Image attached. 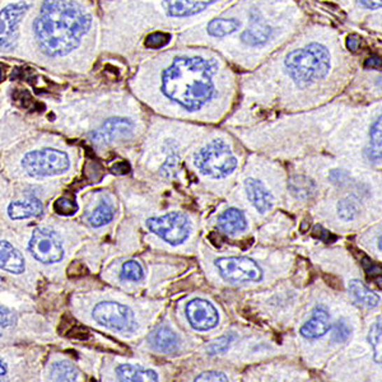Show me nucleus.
Returning <instances> with one entry per match:
<instances>
[{
    "label": "nucleus",
    "instance_id": "30",
    "mask_svg": "<svg viewBox=\"0 0 382 382\" xmlns=\"http://www.w3.org/2000/svg\"><path fill=\"white\" fill-rule=\"evenodd\" d=\"M143 276H144V271H143V268L139 262L130 260V262H125L121 268V278L122 279L138 282V281H142Z\"/></svg>",
    "mask_w": 382,
    "mask_h": 382
},
{
    "label": "nucleus",
    "instance_id": "12",
    "mask_svg": "<svg viewBox=\"0 0 382 382\" xmlns=\"http://www.w3.org/2000/svg\"><path fill=\"white\" fill-rule=\"evenodd\" d=\"M134 124L129 119L113 118L105 121L101 127L92 133V141L97 144H107L115 139L127 138L133 134Z\"/></svg>",
    "mask_w": 382,
    "mask_h": 382
},
{
    "label": "nucleus",
    "instance_id": "34",
    "mask_svg": "<svg viewBox=\"0 0 382 382\" xmlns=\"http://www.w3.org/2000/svg\"><path fill=\"white\" fill-rule=\"evenodd\" d=\"M349 335H351V327L344 321H339L334 330V340L346 341L349 338Z\"/></svg>",
    "mask_w": 382,
    "mask_h": 382
},
{
    "label": "nucleus",
    "instance_id": "20",
    "mask_svg": "<svg viewBox=\"0 0 382 382\" xmlns=\"http://www.w3.org/2000/svg\"><path fill=\"white\" fill-rule=\"evenodd\" d=\"M348 290L351 293V296L358 302V304L368 307V309H374L376 306L380 304V297L374 293L372 290L367 288V285L360 282V281H351L348 284Z\"/></svg>",
    "mask_w": 382,
    "mask_h": 382
},
{
    "label": "nucleus",
    "instance_id": "25",
    "mask_svg": "<svg viewBox=\"0 0 382 382\" xmlns=\"http://www.w3.org/2000/svg\"><path fill=\"white\" fill-rule=\"evenodd\" d=\"M270 36H271V29L269 26L257 24V26H253V27L246 29L241 35V40H242V43L250 45V46H260L269 40Z\"/></svg>",
    "mask_w": 382,
    "mask_h": 382
},
{
    "label": "nucleus",
    "instance_id": "1",
    "mask_svg": "<svg viewBox=\"0 0 382 382\" xmlns=\"http://www.w3.org/2000/svg\"><path fill=\"white\" fill-rule=\"evenodd\" d=\"M92 20L68 0H45L34 23L36 41L49 57H64L78 48Z\"/></svg>",
    "mask_w": 382,
    "mask_h": 382
},
{
    "label": "nucleus",
    "instance_id": "40",
    "mask_svg": "<svg viewBox=\"0 0 382 382\" xmlns=\"http://www.w3.org/2000/svg\"><path fill=\"white\" fill-rule=\"evenodd\" d=\"M379 248H380V250L382 251V234L381 237H380V240H379Z\"/></svg>",
    "mask_w": 382,
    "mask_h": 382
},
{
    "label": "nucleus",
    "instance_id": "13",
    "mask_svg": "<svg viewBox=\"0 0 382 382\" xmlns=\"http://www.w3.org/2000/svg\"><path fill=\"white\" fill-rule=\"evenodd\" d=\"M332 321L324 306H318L312 312V318L301 327V335L306 339H318L329 333Z\"/></svg>",
    "mask_w": 382,
    "mask_h": 382
},
{
    "label": "nucleus",
    "instance_id": "8",
    "mask_svg": "<svg viewBox=\"0 0 382 382\" xmlns=\"http://www.w3.org/2000/svg\"><path fill=\"white\" fill-rule=\"evenodd\" d=\"M215 267L222 278L232 283L259 282L262 278V268L248 257H220Z\"/></svg>",
    "mask_w": 382,
    "mask_h": 382
},
{
    "label": "nucleus",
    "instance_id": "26",
    "mask_svg": "<svg viewBox=\"0 0 382 382\" xmlns=\"http://www.w3.org/2000/svg\"><path fill=\"white\" fill-rule=\"evenodd\" d=\"M292 194L298 199H310L316 192L315 183L304 176H295L290 183Z\"/></svg>",
    "mask_w": 382,
    "mask_h": 382
},
{
    "label": "nucleus",
    "instance_id": "19",
    "mask_svg": "<svg viewBox=\"0 0 382 382\" xmlns=\"http://www.w3.org/2000/svg\"><path fill=\"white\" fill-rule=\"evenodd\" d=\"M1 269L12 274H21L24 270V259L21 253L7 241L1 242Z\"/></svg>",
    "mask_w": 382,
    "mask_h": 382
},
{
    "label": "nucleus",
    "instance_id": "9",
    "mask_svg": "<svg viewBox=\"0 0 382 382\" xmlns=\"http://www.w3.org/2000/svg\"><path fill=\"white\" fill-rule=\"evenodd\" d=\"M29 253L36 260L43 264H54L64 257V248L57 234L48 228H37L31 236Z\"/></svg>",
    "mask_w": 382,
    "mask_h": 382
},
{
    "label": "nucleus",
    "instance_id": "28",
    "mask_svg": "<svg viewBox=\"0 0 382 382\" xmlns=\"http://www.w3.org/2000/svg\"><path fill=\"white\" fill-rule=\"evenodd\" d=\"M368 341L374 351V360L382 366V318L371 326L368 333Z\"/></svg>",
    "mask_w": 382,
    "mask_h": 382
},
{
    "label": "nucleus",
    "instance_id": "16",
    "mask_svg": "<svg viewBox=\"0 0 382 382\" xmlns=\"http://www.w3.org/2000/svg\"><path fill=\"white\" fill-rule=\"evenodd\" d=\"M116 376L120 382H160L158 375L153 369L130 363L118 366Z\"/></svg>",
    "mask_w": 382,
    "mask_h": 382
},
{
    "label": "nucleus",
    "instance_id": "22",
    "mask_svg": "<svg viewBox=\"0 0 382 382\" xmlns=\"http://www.w3.org/2000/svg\"><path fill=\"white\" fill-rule=\"evenodd\" d=\"M366 156L371 161H379L382 158V115L369 130V144L366 148Z\"/></svg>",
    "mask_w": 382,
    "mask_h": 382
},
{
    "label": "nucleus",
    "instance_id": "21",
    "mask_svg": "<svg viewBox=\"0 0 382 382\" xmlns=\"http://www.w3.org/2000/svg\"><path fill=\"white\" fill-rule=\"evenodd\" d=\"M150 343L157 351L163 353L174 352L177 348L178 340L176 334L174 333L169 327H160L150 337Z\"/></svg>",
    "mask_w": 382,
    "mask_h": 382
},
{
    "label": "nucleus",
    "instance_id": "39",
    "mask_svg": "<svg viewBox=\"0 0 382 382\" xmlns=\"http://www.w3.org/2000/svg\"><path fill=\"white\" fill-rule=\"evenodd\" d=\"M347 48L351 50V51H357L360 49V40L355 38V37H348L347 38Z\"/></svg>",
    "mask_w": 382,
    "mask_h": 382
},
{
    "label": "nucleus",
    "instance_id": "37",
    "mask_svg": "<svg viewBox=\"0 0 382 382\" xmlns=\"http://www.w3.org/2000/svg\"><path fill=\"white\" fill-rule=\"evenodd\" d=\"M365 66L369 69H382V59L379 57H368L365 62Z\"/></svg>",
    "mask_w": 382,
    "mask_h": 382
},
{
    "label": "nucleus",
    "instance_id": "35",
    "mask_svg": "<svg viewBox=\"0 0 382 382\" xmlns=\"http://www.w3.org/2000/svg\"><path fill=\"white\" fill-rule=\"evenodd\" d=\"M15 323L13 313L6 306H1V327H8Z\"/></svg>",
    "mask_w": 382,
    "mask_h": 382
},
{
    "label": "nucleus",
    "instance_id": "36",
    "mask_svg": "<svg viewBox=\"0 0 382 382\" xmlns=\"http://www.w3.org/2000/svg\"><path fill=\"white\" fill-rule=\"evenodd\" d=\"M360 7L365 9H381L382 0H355Z\"/></svg>",
    "mask_w": 382,
    "mask_h": 382
},
{
    "label": "nucleus",
    "instance_id": "6",
    "mask_svg": "<svg viewBox=\"0 0 382 382\" xmlns=\"http://www.w3.org/2000/svg\"><path fill=\"white\" fill-rule=\"evenodd\" d=\"M92 318L99 325L120 333L133 332L136 324L134 313L127 306L111 301L96 304L93 307Z\"/></svg>",
    "mask_w": 382,
    "mask_h": 382
},
{
    "label": "nucleus",
    "instance_id": "32",
    "mask_svg": "<svg viewBox=\"0 0 382 382\" xmlns=\"http://www.w3.org/2000/svg\"><path fill=\"white\" fill-rule=\"evenodd\" d=\"M54 211L60 215H71L78 211V206L73 199L59 198L54 203Z\"/></svg>",
    "mask_w": 382,
    "mask_h": 382
},
{
    "label": "nucleus",
    "instance_id": "27",
    "mask_svg": "<svg viewBox=\"0 0 382 382\" xmlns=\"http://www.w3.org/2000/svg\"><path fill=\"white\" fill-rule=\"evenodd\" d=\"M113 208L110 203L102 201L90 215H88V222L92 227H102L111 222L113 218Z\"/></svg>",
    "mask_w": 382,
    "mask_h": 382
},
{
    "label": "nucleus",
    "instance_id": "31",
    "mask_svg": "<svg viewBox=\"0 0 382 382\" xmlns=\"http://www.w3.org/2000/svg\"><path fill=\"white\" fill-rule=\"evenodd\" d=\"M171 35L166 32H153L146 37L144 46L147 49H161L170 43Z\"/></svg>",
    "mask_w": 382,
    "mask_h": 382
},
{
    "label": "nucleus",
    "instance_id": "7",
    "mask_svg": "<svg viewBox=\"0 0 382 382\" xmlns=\"http://www.w3.org/2000/svg\"><path fill=\"white\" fill-rule=\"evenodd\" d=\"M149 229L170 245L183 243L190 234V222L183 213L171 212L147 220Z\"/></svg>",
    "mask_w": 382,
    "mask_h": 382
},
{
    "label": "nucleus",
    "instance_id": "29",
    "mask_svg": "<svg viewBox=\"0 0 382 382\" xmlns=\"http://www.w3.org/2000/svg\"><path fill=\"white\" fill-rule=\"evenodd\" d=\"M360 213V206L355 199L352 197L341 199L338 203V214L344 220H353Z\"/></svg>",
    "mask_w": 382,
    "mask_h": 382
},
{
    "label": "nucleus",
    "instance_id": "4",
    "mask_svg": "<svg viewBox=\"0 0 382 382\" xmlns=\"http://www.w3.org/2000/svg\"><path fill=\"white\" fill-rule=\"evenodd\" d=\"M194 164L203 175L223 178L237 169V158L223 141H212L194 156Z\"/></svg>",
    "mask_w": 382,
    "mask_h": 382
},
{
    "label": "nucleus",
    "instance_id": "24",
    "mask_svg": "<svg viewBox=\"0 0 382 382\" xmlns=\"http://www.w3.org/2000/svg\"><path fill=\"white\" fill-rule=\"evenodd\" d=\"M240 21L234 18H215L208 24V34L213 37H225L240 29Z\"/></svg>",
    "mask_w": 382,
    "mask_h": 382
},
{
    "label": "nucleus",
    "instance_id": "10",
    "mask_svg": "<svg viewBox=\"0 0 382 382\" xmlns=\"http://www.w3.org/2000/svg\"><path fill=\"white\" fill-rule=\"evenodd\" d=\"M186 318L191 327L198 332L212 330L220 321L217 309L203 298H195L186 304Z\"/></svg>",
    "mask_w": 382,
    "mask_h": 382
},
{
    "label": "nucleus",
    "instance_id": "11",
    "mask_svg": "<svg viewBox=\"0 0 382 382\" xmlns=\"http://www.w3.org/2000/svg\"><path fill=\"white\" fill-rule=\"evenodd\" d=\"M26 3H15L1 10V49L9 50L15 45L18 24L27 12Z\"/></svg>",
    "mask_w": 382,
    "mask_h": 382
},
{
    "label": "nucleus",
    "instance_id": "18",
    "mask_svg": "<svg viewBox=\"0 0 382 382\" xmlns=\"http://www.w3.org/2000/svg\"><path fill=\"white\" fill-rule=\"evenodd\" d=\"M218 227L225 234L234 236L246 229L248 220L241 211L236 208H229L218 217Z\"/></svg>",
    "mask_w": 382,
    "mask_h": 382
},
{
    "label": "nucleus",
    "instance_id": "2",
    "mask_svg": "<svg viewBox=\"0 0 382 382\" xmlns=\"http://www.w3.org/2000/svg\"><path fill=\"white\" fill-rule=\"evenodd\" d=\"M215 64L203 57H180L163 71L161 88L167 99L189 111H197L214 96Z\"/></svg>",
    "mask_w": 382,
    "mask_h": 382
},
{
    "label": "nucleus",
    "instance_id": "33",
    "mask_svg": "<svg viewBox=\"0 0 382 382\" xmlns=\"http://www.w3.org/2000/svg\"><path fill=\"white\" fill-rule=\"evenodd\" d=\"M192 382H229L223 372L218 371H206L203 372L194 380Z\"/></svg>",
    "mask_w": 382,
    "mask_h": 382
},
{
    "label": "nucleus",
    "instance_id": "14",
    "mask_svg": "<svg viewBox=\"0 0 382 382\" xmlns=\"http://www.w3.org/2000/svg\"><path fill=\"white\" fill-rule=\"evenodd\" d=\"M217 0H163V7L171 17H190L198 15Z\"/></svg>",
    "mask_w": 382,
    "mask_h": 382
},
{
    "label": "nucleus",
    "instance_id": "5",
    "mask_svg": "<svg viewBox=\"0 0 382 382\" xmlns=\"http://www.w3.org/2000/svg\"><path fill=\"white\" fill-rule=\"evenodd\" d=\"M71 166L66 153L57 149H40L23 157L22 167L29 176H57L68 171Z\"/></svg>",
    "mask_w": 382,
    "mask_h": 382
},
{
    "label": "nucleus",
    "instance_id": "17",
    "mask_svg": "<svg viewBox=\"0 0 382 382\" xmlns=\"http://www.w3.org/2000/svg\"><path fill=\"white\" fill-rule=\"evenodd\" d=\"M43 211V203L36 198L13 201L8 206V215L10 220H26L40 215Z\"/></svg>",
    "mask_w": 382,
    "mask_h": 382
},
{
    "label": "nucleus",
    "instance_id": "23",
    "mask_svg": "<svg viewBox=\"0 0 382 382\" xmlns=\"http://www.w3.org/2000/svg\"><path fill=\"white\" fill-rule=\"evenodd\" d=\"M50 377L52 382H80L78 369L69 362H57L52 365Z\"/></svg>",
    "mask_w": 382,
    "mask_h": 382
},
{
    "label": "nucleus",
    "instance_id": "38",
    "mask_svg": "<svg viewBox=\"0 0 382 382\" xmlns=\"http://www.w3.org/2000/svg\"><path fill=\"white\" fill-rule=\"evenodd\" d=\"M113 171L115 174H119V175H124L127 174L130 171V166L125 162L116 163L113 167Z\"/></svg>",
    "mask_w": 382,
    "mask_h": 382
},
{
    "label": "nucleus",
    "instance_id": "3",
    "mask_svg": "<svg viewBox=\"0 0 382 382\" xmlns=\"http://www.w3.org/2000/svg\"><path fill=\"white\" fill-rule=\"evenodd\" d=\"M284 65L290 78L304 87L325 78L332 66V57L324 45L312 43L290 51L284 60Z\"/></svg>",
    "mask_w": 382,
    "mask_h": 382
},
{
    "label": "nucleus",
    "instance_id": "15",
    "mask_svg": "<svg viewBox=\"0 0 382 382\" xmlns=\"http://www.w3.org/2000/svg\"><path fill=\"white\" fill-rule=\"evenodd\" d=\"M245 190L250 203L259 213L269 212L274 204V198L265 185L255 178H248L245 183Z\"/></svg>",
    "mask_w": 382,
    "mask_h": 382
}]
</instances>
